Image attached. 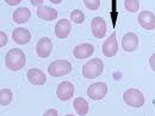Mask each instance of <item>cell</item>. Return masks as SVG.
Segmentation results:
<instances>
[{
  "label": "cell",
  "mask_w": 155,
  "mask_h": 116,
  "mask_svg": "<svg viewBox=\"0 0 155 116\" xmlns=\"http://www.w3.org/2000/svg\"><path fill=\"white\" fill-rule=\"evenodd\" d=\"M21 0H5V2L10 6H15V5H18Z\"/></svg>",
  "instance_id": "obj_26"
},
{
  "label": "cell",
  "mask_w": 155,
  "mask_h": 116,
  "mask_svg": "<svg viewBox=\"0 0 155 116\" xmlns=\"http://www.w3.org/2000/svg\"><path fill=\"white\" fill-rule=\"evenodd\" d=\"M91 30L96 39H103L106 35V23L101 17H94L91 23Z\"/></svg>",
  "instance_id": "obj_11"
},
{
  "label": "cell",
  "mask_w": 155,
  "mask_h": 116,
  "mask_svg": "<svg viewBox=\"0 0 155 116\" xmlns=\"http://www.w3.org/2000/svg\"><path fill=\"white\" fill-rule=\"evenodd\" d=\"M50 1H51L53 4H61L62 0H50Z\"/></svg>",
  "instance_id": "obj_28"
},
{
  "label": "cell",
  "mask_w": 155,
  "mask_h": 116,
  "mask_svg": "<svg viewBox=\"0 0 155 116\" xmlns=\"http://www.w3.org/2000/svg\"><path fill=\"white\" fill-rule=\"evenodd\" d=\"M123 101L127 105H129L131 108H141V107H143L146 98L140 90L129 89L123 94Z\"/></svg>",
  "instance_id": "obj_4"
},
{
  "label": "cell",
  "mask_w": 155,
  "mask_h": 116,
  "mask_svg": "<svg viewBox=\"0 0 155 116\" xmlns=\"http://www.w3.org/2000/svg\"><path fill=\"white\" fill-rule=\"evenodd\" d=\"M26 77H28L29 83H31L32 85H37V86L45 84V81H47L45 73L38 68H30L26 73Z\"/></svg>",
  "instance_id": "obj_12"
},
{
  "label": "cell",
  "mask_w": 155,
  "mask_h": 116,
  "mask_svg": "<svg viewBox=\"0 0 155 116\" xmlns=\"http://www.w3.org/2000/svg\"><path fill=\"white\" fill-rule=\"evenodd\" d=\"M53 52V42L48 37H42L36 44V53L39 58H48Z\"/></svg>",
  "instance_id": "obj_8"
},
{
  "label": "cell",
  "mask_w": 155,
  "mask_h": 116,
  "mask_svg": "<svg viewBox=\"0 0 155 116\" xmlns=\"http://www.w3.org/2000/svg\"><path fill=\"white\" fill-rule=\"evenodd\" d=\"M72 25L69 19H60L55 25V35L58 39H66L69 36Z\"/></svg>",
  "instance_id": "obj_15"
},
{
  "label": "cell",
  "mask_w": 155,
  "mask_h": 116,
  "mask_svg": "<svg viewBox=\"0 0 155 116\" xmlns=\"http://www.w3.org/2000/svg\"><path fill=\"white\" fill-rule=\"evenodd\" d=\"M107 91H109L107 85L103 81H99V83H94V84L88 86L87 96L92 101H100L107 95Z\"/></svg>",
  "instance_id": "obj_5"
},
{
  "label": "cell",
  "mask_w": 155,
  "mask_h": 116,
  "mask_svg": "<svg viewBox=\"0 0 155 116\" xmlns=\"http://www.w3.org/2000/svg\"><path fill=\"white\" fill-rule=\"evenodd\" d=\"M7 43V35L4 31H0V47L2 48Z\"/></svg>",
  "instance_id": "obj_23"
},
{
  "label": "cell",
  "mask_w": 155,
  "mask_h": 116,
  "mask_svg": "<svg viewBox=\"0 0 155 116\" xmlns=\"http://www.w3.org/2000/svg\"><path fill=\"white\" fill-rule=\"evenodd\" d=\"M56 96L60 101H69L74 96V85L71 81H62L56 87Z\"/></svg>",
  "instance_id": "obj_7"
},
{
  "label": "cell",
  "mask_w": 155,
  "mask_h": 116,
  "mask_svg": "<svg viewBox=\"0 0 155 116\" xmlns=\"http://www.w3.org/2000/svg\"><path fill=\"white\" fill-rule=\"evenodd\" d=\"M73 107H74V110L78 115H87L90 111V105H88L87 101L82 97H78L74 99Z\"/></svg>",
  "instance_id": "obj_18"
},
{
  "label": "cell",
  "mask_w": 155,
  "mask_h": 116,
  "mask_svg": "<svg viewBox=\"0 0 155 116\" xmlns=\"http://www.w3.org/2000/svg\"><path fill=\"white\" fill-rule=\"evenodd\" d=\"M84 4L88 10L96 11L100 6V0H84Z\"/></svg>",
  "instance_id": "obj_22"
},
{
  "label": "cell",
  "mask_w": 155,
  "mask_h": 116,
  "mask_svg": "<svg viewBox=\"0 0 155 116\" xmlns=\"http://www.w3.org/2000/svg\"><path fill=\"white\" fill-rule=\"evenodd\" d=\"M149 65H150L152 70L155 72V54H153V55L149 58Z\"/></svg>",
  "instance_id": "obj_25"
},
{
  "label": "cell",
  "mask_w": 155,
  "mask_h": 116,
  "mask_svg": "<svg viewBox=\"0 0 155 116\" xmlns=\"http://www.w3.org/2000/svg\"><path fill=\"white\" fill-rule=\"evenodd\" d=\"M138 24L146 29V30H153L155 29V15L150 11H142L140 12L138 17Z\"/></svg>",
  "instance_id": "obj_9"
},
{
  "label": "cell",
  "mask_w": 155,
  "mask_h": 116,
  "mask_svg": "<svg viewBox=\"0 0 155 116\" xmlns=\"http://www.w3.org/2000/svg\"><path fill=\"white\" fill-rule=\"evenodd\" d=\"M138 47V37L134 32H128L123 36L122 39V48L124 52H134L136 48Z\"/></svg>",
  "instance_id": "obj_13"
},
{
  "label": "cell",
  "mask_w": 155,
  "mask_h": 116,
  "mask_svg": "<svg viewBox=\"0 0 155 116\" xmlns=\"http://www.w3.org/2000/svg\"><path fill=\"white\" fill-rule=\"evenodd\" d=\"M37 16L41 19L51 22V20L58 18V11L55 9H51L45 5H39L37 6Z\"/></svg>",
  "instance_id": "obj_16"
},
{
  "label": "cell",
  "mask_w": 155,
  "mask_h": 116,
  "mask_svg": "<svg viewBox=\"0 0 155 116\" xmlns=\"http://www.w3.org/2000/svg\"><path fill=\"white\" fill-rule=\"evenodd\" d=\"M25 63H26V55L21 49L13 48L8 50L5 55V65L11 71L15 72L19 71L25 66Z\"/></svg>",
  "instance_id": "obj_1"
},
{
  "label": "cell",
  "mask_w": 155,
  "mask_h": 116,
  "mask_svg": "<svg viewBox=\"0 0 155 116\" xmlns=\"http://www.w3.org/2000/svg\"><path fill=\"white\" fill-rule=\"evenodd\" d=\"M50 115H53V116L58 115V110H56V109H48V110L44 113V116H50Z\"/></svg>",
  "instance_id": "obj_24"
},
{
  "label": "cell",
  "mask_w": 155,
  "mask_h": 116,
  "mask_svg": "<svg viewBox=\"0 0 155 116\" xmlns=\"http://www.w3.org/2000/svg\"><path fill=\"white\" fill-rule=\"evenodd\" d=\"M43 1H44V0H30L31 5H34V6H39V5H42Z\"/></svg>",
  "instance_id": "obj_27"
},
{
  "label": "cell",
  "mask_w": 155,
  "mask_h": 116,
  "mask_svg": "<svg viewBox=\"0 0 155 116\" xmlns=\"http://www.w3.org/2000/svg\"><path fill=\"white\" fill-rule=\"evenodd\" d=\"M104 71V62L98 58L88 60L82 66V76L86 79H94L99 77Z\"/></svg>",
  "instance_id": "obj_2"
},
{
  "label": "cell",
  "mask_w": 155,
  "mask_h": 116,
  "mask_svg": "<svg viewBox=\"0 0 155 116\" xmlns=\"http://www.w3.org/2000/svg\"><path fill=\"white\" fill-rule=\"evenodd\" d=\"M72 72V63L68 60H55L48 66V73L50 77H63Z\"/></svg>",
  "instance_id": "obj_3"
},
{
  "label": "cell",
  "mask_w": 155,
  "mask_h": 116,
  "mask_svg": "<svg viewBox=\"0 0 155 116\" xmlns=\"http://www.w3.org/2000/svg\"><path fill=\"white\" fill-rule=\"evenodd\" d=\"M12 39L17 44H26L31 39V32L25 28H16L12 32Z\"/></svg>",
  "instance_id": "obj_14"
},
{
  "label": "cell",
  "mask_w": 155,
  "mask_h": 116,
  "mask_svg": "<svg viewBox=\"0 0 155 116\" xmlns=\"http://www.w3.org/2000/svg\"><path fill=\"white\" fill-rule=\"evenodd\" d=\"M124 7L127 11L135 13L140 9V0H124Z\"/></svg>",
  "instance_id": "obj_20"
},
{
  "label": "cell",
  "mask_w": 155,
  "mask_h": 116,
  "mask_svg": "<svg viewBox=\"0 0 155 116\" xmlns=\"http://www.w3.org/2000/svg\"><path fill=\"white\" fill-rule=\"evenodd\" d=\"M30 18H31V11L28 7H19L12 15V19L17 24H24L29 22Z\"/></svg>",
  "instance_id": "obj_17"
},
{
  "label": "cell",
  "mask_w": 155,
  "mask_h": 116,
  "mask_svg": "<svg viewBox=\"0 0 155 116\" xmlns=\"http://www.w3.org/2000/svg\"><path fill=\"white\" fill-rule=\"evenodd\" d=\"M154 108H155V101H154Z\"/></svg>",
  "instance_id": "obj_29"
},
{
  "label": "cell",
  "mask_w": 155,
  "mask_h": 116,
  "mask_svg": "<svg viewBox=\"0 0 155 116\" xmlns=\"http://www.w3.org/2000/svg\"><path fill=\"white\" fill-rule=\"evenodd\" d=\"M13 99V92L10 89H1L0 90V105L6 107Z\"/></svg>",
  "instance_id": "obj_19"
},
{
  "label": "cell",
  "mask_w": 155,
  "mask_h": 116,
  "mask_svg": "<svg viewBox=\"0 0 155 116\" xmlns=\"http://www.w3.org/2000/svg\"><path fill=\"white\" fill-rule=\"evenodd\" d=\"M71 20L74 22L75 24H82L84 20H85V15H84V12L80 11V10H74V11H72V13H71Z\"/></svg>",
  "instance_id": "obj_21"
},
{
  "label": "cell",
  "mask_w": 155,
  "mask_h": 116,
  "mask_svg": "<svg viewBox=\"0 0 155 116\" xmlns=\"http://www.w3.org/2000/svg\"><path fill=\"white\" fill-rule=\"evenodd\" d=\"M101 50H103V54L106 58H114L116 55L117 52H118V43H117L116 32H112L107 37V39H105V42L103 43Z\"/></svg>",
  "instance_id": "obj_6"
},
{
  "label": "cell",
  "mask_w": 155,
  "mask_h": 116,
  "mask_svg": "<svg viewBox=\"0 0 155 116\" xmlns=\"http://www.w3.org/2000/svg\"><path fill=\"white\" fill-rule=\"evenodd\" d=\"M94 53V47L91 43H81L78 44L73 49V55L75 59H87L92 56Z\"/></svg>",
  "instance_id": "obj_10"
}]
</instances>
